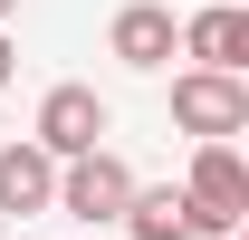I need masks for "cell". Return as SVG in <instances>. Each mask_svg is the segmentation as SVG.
Here are the masks:
<instances>
[{
  "label": "cell",
  "mask_w": 249,
  "mask_h": 240,
  "mask_svg": "<svg viewBox=\"0 0 249 240\" xmlns=\"http://www.w3.org/2000/svg\"><path fill=\"white\" fill-rule=\"evenodd\" d=\"M182 58H192V67H230V77H249V10H240V0L192 10V20H182Z\"/></svg>",
  "instance_id": "cell-6"
},
{
  "label": "cell",
  "mask_w": 249,
  "mask_h": 240,
  "mask_svg": "<svg viewBox=\"0 0 249 240\" xmlns=\"http://www.w3.org/2000/svg\"><path fill=\"white\" fill-rule=\"evenodd\" d=\"M173 125H182L192 144L249 135V77H230V67H182V77H173Z\"/></svg>",
  "instance_id": "cell-1"
},
{
  "label": "cell",
  "mask_w": 249,
  "mask_h": 240,
  "mask_svg": "<svg viewBox=\"0 0 249 240\" xmlns=\"http://www.w3.org/2000/svg\"><path fill=\"white\" fill-rule=\"evenodd\" d=\"M106 48H115L124 67H144V77H154V67H173V48H182V20H173L163 0H124L115 29H106Z\"/></svg>",
  "instance_id": "cell-5"
},
{
  "label": "cell",
  "mask_w": 249,
  "mask_h": 240,
  "mask_svg": "<svg viewBox=\"0 0 249 240\" xmlns=\"http://www.w3.org/2000/svg\"><path fill=\"white\" fill-rule=\"evenodd\" d=\"M106 125H115V116H106V96L67 77V87H48V96H38V125H29V144H38V154H58V163H67V154L106 144Z\"/></svg>",
  "instance_id": "cell-4"
},
{
  "label": "cell",
  "mask_w": 249,
  "mask_h": 240,
  "mask_svg": "<svg viewBox=\"0 0 249 240\" xmlns=\"http://www.w3.org/2000/svg\"><path fill=\"white\" fill-rule=\"evenodd\" d=\"M182 202H192V231H201V240L240 231V221H249V163H240V144H192Z\"/></svg>",
  "instance_id": "cell-2"
},
{
  "label": "cell",
  "mask_w": 249,
  "mask_h": 240,
  "mask_svg": "<svg viewBox=\"0 0 249 240\" xmlns=\"http://www.w3.org/2000/svg\"><path fill=\"white\" fill-rule=\"evenodd\" d=\"M124 202H134V173H124V154L87 144L58 163V192H48V211H67V221H124Z\"/></svg>",
  "instance_id": "cell-3"
},
{
  "label": "cell",
  "mask_w": 249,
  "mask_h": 240,
  "mask_svg": "<svg viewBox=\"0 0 249 240\" xmlns=\"http://www.w3.org/2000/svg\"><path fill=\"white\" fill-rule=\"evenodd\" d=\"M10 10H19V0H0V29H10Z\"/></svg>",
  "instance_id": "cell-10"
},
{
  "label": "cell",
  "mask_w": 249,
  "mask_h": 240,
  "mask_svg": "<svg viewBox=\"0 0 249 240\" xmlns=\"http://www.w3.org/2000/svg\"><path fill=\"white\" fill-rule=\"evenodd\" d=\"M124 240H201V231H192V202L173 192V182H154V192L134 182V202H124Z\"/></svg>",
  "instance_id": "cell-8"
},
{
  "label": "cell",
  "mask_w": 249,
  "mask_h": 240,
  "mask_svg": "<svg viewBox=\"0 0 249 240\" xmlns=\"http://www.w3.org/2000/svg\"><path fill=\"white\" fill-rule=\"evenodd\" d=\"M48 192H58V154H38V144H0V211H48Z\"/></svg>",
  "instance_id": "cell-7"
},
{
  "label": "cell",
  "mask_w": 249,
  "mask_h": 240,
  "mask_svg": "<svg viewBox=\"0 0 249 240\" xmlns=\"http://www.w3.org/2000/svg\"><path fill=\"white\" fill-rule=\"evenodd\" d=\"M10 67H19V48H10V29H0V87H10Z\"/></svg>",
  "instance_id": "cell-9"
}]
</instances>
